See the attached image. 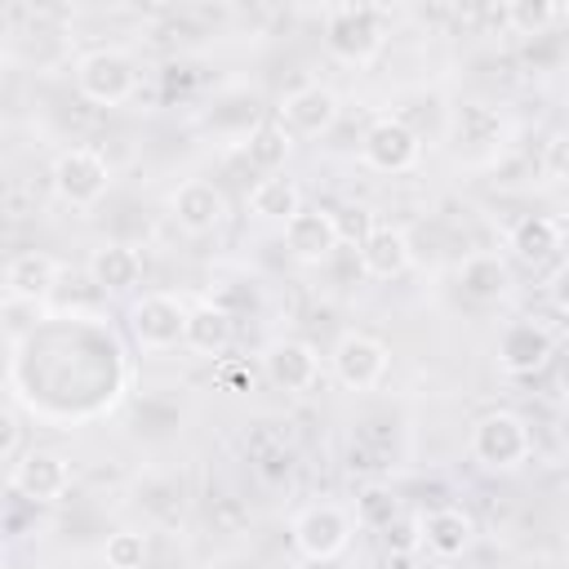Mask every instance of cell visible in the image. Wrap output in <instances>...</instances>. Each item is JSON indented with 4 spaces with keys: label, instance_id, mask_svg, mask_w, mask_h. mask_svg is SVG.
Listing matches in <instances>:
<instances>
[{
    "label": "cell",
    "instance_id": "obj_22",
    "mask_svg": "<svg viewBox=\"0 0 569 569\" xmlns=\"http://www.w3.org/2000/svg\"><path fill=\"white\" fill-rule=\"evenodd\" d=\"M298 209H302V191L293 178L271 173V178H258L249 191V213L262 222H289Z\"/></svg>",
    "mask_w": 569,
    "mask_h": 569
},
{
    "label": "cell",
    "instance_id": "obj_30",
    "mask_svg": "<svg viewBox=\"0 0 569 569\" xmlns=\"http://www.w3.org/2000/svg\"><path fill=\"white\" fill-rule=\"evenodd\" d=\"M0 569H4V542H0Z\"/></svg>",
    "mask_w": 569,
    "mask_h": 569
},
{
    "label": "cell",
    "instance_id": "obj_23",
    "mask_svg": "<svg viewBox=\"0 0 569 569\" xmlns=\"http://www.w3.org/2000/svg\"><path fill=\"white\" fill-rule=\"evenodd\" d=\"M244 156H249L253 169H262V173L271 178V173H280V169L289 164V156H293V138L284 133L280 120H262V124L249 129V138H244Z\"/></svg>",
    "mask_w": 569,
    "mask_h": 569
},
{
    "label": "cell",
    "instance_id": "obj_32",
    "mask_svg": "<svg viewBox=\"0 0 569 569\" xmlns=\"http://www.w3.org/2000/svg\"><path fill=\"white\" fill-rule=\"evenodd\" d=\"M0 31H4V18H0Z\"/></svg>",
    "mask_w": 569,
    "mask_h": 569
},
{
    "label": "cell",
    "instance_id": "obj_17",
    "mask_svg": "<svg viewBox=\"0 0 569 569\" xmlns=\"http://www.w3.org/2000/svg\"><path fill=\"white\" fill-rule=\"evenodd\" d=\"M58 276H62V262L53 253L27 249V253L9 258V267H4V293L18 298V302H44L58 289Z\"/></svg>",
    "mask_w": 569,
    "mask_h": 569
},
{
    "label": "cell",
    "instance_id": "obj_8",
    "mask_svg": "<svg viewBox=\"0 0 569 569\" xmlns=\"http://www.w3.org/2000/svg\"><path fill=\"white\" fill-rule=\"evenodd\" d=\"M182 320L187 302L178 293H142L129 307V333L142 351H169L182 342Z\"/></svg>",
    "mask_w": 569,
    "mask_h": 569
},
{
    "label": "cell",
    "instance_id": "obj_15",
    "mask_svg": "<svg viewBox=\"0 0 569 569\" xmlns=\"http://www.w3.org/2000/svg\"><path fill=\"white\" fill-rule=\"evenodd\" d=\"M356 258H360V271H365L369 280H396V276L409 271V258H413V253H409V236H405L400 227L373 222V227L360 236Z\"/></svg>",
    "mask_w": 569,
    "mask_h": 569
},
{
    "label": "cell",
    "instance_id": "obj_24",
    "mask_svg": "<svg viewBox=\"0 0 569 569\" xmlns=\"http://www.w3.org/2000/svg\"><path fill=\"white\" fill-rule=\"evenodd\" d=\"M560 18H565V4H547V0H516V4H507V22H511L516 36H542Z\"/></svg>",
    "mask_w": 569,
    "mask_h": 569
},
{
    "label": "cell",
    "instance_id": "obj_13",
    "mask_svg": "<svg viewBox=\"0 0 569 569\" xmlns=\"http://www.w3.org/2000/svg\"><path fill=\"white\" fill-rule=\"evenodd\" d=\"M169 213L187 236H209V231H218L227 222V196L204 178H187V182L173 187Z\"/></svg>",
    "mask_w": 569,
    "mask_h": 569
},
{
    "label": "cell",
    "instance_id": "obj_27",
    "mask_svg": "<svg viewBox=\"0 0 569 569\" xmlns=\"http://www.w3.org/2000/svg\"><path fill=\"white\" fill-rule=\"evenodd\" d=\"M396 511H400V502H396V493L382 489V485H369V489L356 498V525H373V529H382Z\"/></svg>",
    "mask_w": 569,
    "mask_h": 569
},
{
    "label": "cell",
    "instance_id": "obj_2",
    "mask_svg": "<svg viewBox=\"0 0 569 569\" xmlns=\"http://www.w3.org/2000/svg\"><path fill=\"white\" fill-rule=\"evenodd\" d=\"M467 449L471 458L485 467V471H516L529 462L533 453V431L520 413L511 409H489L471 422V436H467Z\"/></svg>",
    "mask_w": 569,
    "mask_h": 569
},
{
    "label": "cell",
    "instance_id": "obj_25",
    "mask_svg": "<svg viewBox=\"0 0 569 569\" xmlns=\"http://www.w3.org/2000/svg\"><path fill=\"white\" fill-rule=\"evenodd\" d=\"M378 533H382V547H387L391 556H413V551H422V516H418V511H405V507H400Z\"/></svg>",
    "mask_w": 569,
    "mask_h": 569
},
{
    "label": "cell",
    "instance_id": "obj_9",
    "mask_svg": "<svg viewBox=\"0 0 569 569\" xmlns=\"http://www.w3.org/2000/svg\"><path fill=\"white\" fill-rule=\"evenodd\" d=\"M9 489L27 502H58L71 489V462L58 449H27L9 471Z\"/></svg>",
    "mask_w": 569,
    "mask_h": 569
},
{
    "label": "cell",
    "instance_id": "obj_16",
    "mask_svg": "<svg viewBox=\"0 0 569 569\" xmlns=\"http://www.w3.org/2000/svg\"><path fill=\"white\" fill-rule=\"evenodd\" d=\"M236 338V320L222 302H196L187 307V320H182V347L200 360H218Z\"/></svg>",
    "mask_w": 569,
    "mask_h": 569
},
{
    "label": "cell",
    "instance_id": "obj_21",
    "mask_svg": "<svg viewBox=\"0 0 569 569\" xmlns=\"http://www.w3.org/2000/svg\"><path fill=\"white\" fill-rule=\"evenodd\" d=\"M560 240H565V227L556 218H547V213H525L511 227V236H507L511 253L520 262H529V267H542L547 258H556L560 253Z\"/></svg>",
    "mask_w": 569,
    "mask_h": 569
},
{
    "label": "cell",
    "instance_id": "obj_28",
    "mask_svg": "<svg viewBox=\"0 0 569 569\" xmlns=\"http://www.w3.org/2000/svg\"><path fill=\"white\" fill-rule=\"evenodd\" d=\"M18 440H22V422H18L13 409L0 405V458H9V453L18 449Z\"/></svg>",
    "mask_w": 569,
    "mask_h": 569
},
{
    "label": "cell",
    "instance_id": "obj_12",
    "mask_svg": "<svg viewBox=\"0 0 569 569\" xmlns=\"http://www.w3.org/2000/svg\"><path fill=\"white\" fill-rule=\"evenodd\" d=\"M556 351V338L542 320H511L502 333H498V365L511 373V378H529L538 373Z\"/></svg>",
    "mask_w": 569,
    "mask_h": 569
},
{
    "label": "cell",
    "instance_id": "obj_18",
    "mask_svg": "<svg viewBox=\"0 0 569 569\" xmlns=\"http://www.w3.org/2000/svg\"><path fill=\"white\" fill-rule=\"evenodd\" d=\"M471 542H476V520L462 507H440L422 516V547L436 560H458L471 551Z\"/></svg>",
    "mask_w": 569,
    "mask_h": 569
},
{
    "label": "cell",
    "instance_id": "obj_4",
    "mask_svg": "<svg viewBox=\"0 0 569 569\" xmlns=\"http://www.w3.org/2000/svg\"><path fill=\"white\" fill-rule=\"evenodd\" d=\"M351 533H356V520H351L338 502H316V507L298 511V516H293V529H289L293 551H298L302 560H311V565L338 560V556L351 547Z\"/></svg>",
    "mask_w": 569,
    "mask_h": 569
},
{
    "label": "cell",
    "instance_id": "obj_26",
    "mask_svg": "<svg viewBox=\"0 0 569 569\" xmlns=\"http://www.w3.org/2000/svg\"><path fill=\"white\" fill-rule=\"evenodd\" d=\"M102 556H107V569H142V560H147V533H138V529H116V533L107 538Z\"/></svg>",
    "mask_w": 569,
    "mask_h": 569
},
{
    "label": "cell",
    "instance_id": "obj_14",
    "mask_svg": "<svg viewBox=\"0 0 569 569\" xmlns=\"http://www.w3.org/2000/svg\"><path fill=\"white\" fill-rule=\"evenodd\" d=\"M262 369H267V382L298 396V391H311L316 378H320V351L302 338H276L267 351H262Z\"/></svg>",
    "mask_w": 569,
    "mask_h": 569
},
{
    "label": "cell",
    "instance_id": "obj_31",
    "mask_svg": "<svg viewBox=\"0 0 569 569\" xmlns=\"http://www.w3.org/2000/svg\"><path fill=\"white\" fill-rule=\"evenodd\" d=\"M347 569H369V565H347Z\"/></svg>",
    "mask_w": 569,
    "mask_h": 569
},
{
    "label": "cell",
    "instance_id": "obj_19",
    "mask_svg": "<svg viewBox=\"0 0 569 569\" xmlns=\"http://www.w3.org/2000/svg\"><path fill=\"white\" fill-rule=\"evenodd\" d=\"M89 280L102 289V293H124L142 280V253L124 240H107L89 253Z\"/></svg>",
    "mask_w": 569,
    "mask_h": 569
},
{
    "label": "cell",
    "instance_id": "obj_20",
    "mask_svg": "<svg viewBox=\"0 0 569 569\" xmlns=\"http://www.w3.org/2000/svg\"><path fill=\"white\" fill-rule=\"evenodd\" d=\"M507 284H511V271H507L502 253L476 249V253H467V258L458 262V289H462V298H471V302H498V298L507 293Z\"/></svg>",
    "mask_w": 569,
    "mask_h": 569
},
{
    "label": "cell",
    "instance_id": "obj_29",
    "mask_svg": "<svg viewBox=\"0 0 569 569\" xmlns=\"http://www.w3.org/2000/svg\"><path fill=\"white\" fill-rule=\"evenodd\" d=\"M542 164H547V178H551V182L565 178V138H560V133L547 138V156H542Z\"/></svg>",
    "mask_w": 569,
    "mask_h": 569
},
{
    "label": "cell",
    "instance_id": "obj_5",
    "mask_svg": "<svg viewBox=\"0 0 569 569\" xmlns=\"http://www.w3.org/2000/svg\"><path fill=\"white\" fill-rule=\"evenodd\" d=\"M49 178H53V191H58L62 204L93 209L107 196V187H111V164L93 147H67V151H58Z\"/></svg>",
    "mask_w": 569,
    "mask_h": 569
},
{
    "label": "cell",
    "instance_id": "obj_6",
    "mask_svg": "<svg viewBox=\"0 0 569 569\" xmlns=\"http://www.w3.org/2000/svg\"><path fill=\"white\" fill-rule=\"evenodd\" d=\"M329 369H333V378H338L342 391H373V387H382V378L391 369V351H387L382 338L351 329V333H342L333 342Z\"/></svg>",
    "mask_w": 569,
    "mask_h": 569
},
{
    "label": "cell",
    "instance_id": "obj_1",
    "mask_svg": "<svg viewBox=\"0 0 569 569\" xmlns=\"http://www.w3.org/2000/svg\"><path fill=\"white\" fill-rule=\"evenodd\" d=\"M387 22L382 4H333L325 13V49L347 67H369L387 44Z\"/></svg>",
    "mask_w": 569,
    "mask_h": 569
},
{
    "label": "cell",
    "instance_id": "obj_7",
    "mask_svg": "<svg viewBox=\"0 0 569 569\" xmlns=\"http://www.w3.org/2000/svg\"><path fill=\"white\" fill-rule=\"evenodd\" d=\"M360 160L378 173H409L422 160V138L400 116H378L360 133Z\"/></svg>",
    "mask_w": 569,
    "mask_h": 569
},
{
    "label": "cell",
    "instance_id": "obj_3",
    "mask_svg": "<svg viewBox=\"0 0 569 569\" xmlns=\"http://www.w3.org/2000/svg\"><path fill=\"white\" fill-rule=\"evenodd\" d=\"M76 89L93 107H124L138 93V62L116 44H98L76 58Z\"/></svg>",
    "mask_w": 569,
    "mask_h": 569
},
{
    "label": "cell",
    "instance_id": "obj_11",
    "mask_svg": "<svg viewBox=\"0 0 569 569\" xmlns=\"http://www.w3.org/2000/svg\"><path fill=\"white\" fill-rule=\"evenodd\" d=\"M338 111H342V102H338V93L329 84H302V89L284 93L280 124H284L289 138H320V133L333 129Z\"/></svg>",
    "mask_w": 569,
    "mask_h": 569
},
{
    "label": "cell",
    "instance_id": "obj_10",
    "mask_svg": "<svg viewBox=\"0 0 569 569\" xmlns=\"http://www.w3.org/2000/svg\"><path fill=\"white\" fill-rule=\"evenodd\" d=\"M342 244V222L333 209H320V204H302L289 222H284V249L298 258V262H329Z\"/></svg>",
    "mask_w": 569,
    "mask_h": 569
}]
</instances>
